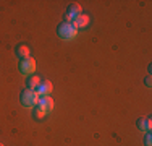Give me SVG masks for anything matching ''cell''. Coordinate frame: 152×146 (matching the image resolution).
Returning <instances> with one entry per match:
<instances>
[{
    "instance_id": "1",
    "label": "cell",
    "mask_w": 152,
    "mask_h": 146,
    "mask_svg": "<svg viewBox=\"0 0 152 146\" xmlns=\"http://www.w3.org/2000/svg\"><path fill=\"white\" fill-rule=\"evenodd\" d=\"M57 34H58V38L61 39V41H71V39L76 38L78 29H76L71 23L63 21V23H60L58 28H57Z\"/></svg>"
},
{
    "instance_id": "2",
    "label": "cell",
    "mask_w": 152,
    "mask_h": 146,
    "mask_svg": "<svg viewBox=\"0 0 152 146\" xmlns=\"http://www.w3.org/2000/svg\"><path fill=\"white\" fill-rule=\"evenodd\" d=\"M20 101L24 107H36V105H37V101H39V96H37L36 91L24 89L20 96Z\"/></svg>"
},
{
    "instance_id": "3",
    "label": "cell",
    "mask_w": 152,
    "mask_h": 146,
    "mask_svg": "<svg viewBox=\"0 0 152 146\" xmlns=\"http://www.w3.org/2000/svg\"><path fill=\"white\" fill-rule=\"evenodd\" d=\"M18 68H20V73L24 76H31L36 70V62L32 57H28V58H21L20 63H18Z\"/></svg>"
},
{
    "instance_id": "4",
    "label": "cell",
    "mask_w": 152,
    "mask_h": 146,
    "mask_svg": "<svg viewBox=\"0 0 152 146\" xmlns=\"http://www.w3.org/2000/svg\"><path fill=\"white\" fill-rule=\"evenodd\" d=\"M79 15H83L81 5H78V3H71V5L68 7L66 13H65V21H66V23H73V20H76Z\"/></svg>"
},
{
    "instance_id": "5",
    "label": "cell",
    "mask_w": 152,
    "mask_h": 146,
    "mask_svg": "<svg viewBox=\"0 0 152 146\" xmlns=\"http://www.w3.org/2000/svg\"><path fill=\"white\" fill-rule=\"evenodd\" d=\"M53 99L50 96H44V97H39V101H37V107H41L42 111H44V114H50V112L53 111Z\"/></svg>"
},
{
    "instance_id": "6",
    "label": "cell",
    "mask_w": 152,
    "mask_h": 146,
    "mask_svg": "<svg viewBox=\"0 0 152 146\" xmlns=\"http://www.w3.org/2000/svg\"><path fill=\"white\" fill-rule=\"evenodd\" d=\"M52 89H53V86L50 81H41V85L36 89V93H37L39 97H44V96H50V94H52Z\"/></svg>"
},
{
    "instance_id": "7",
    "label": "cell",
    "mask_w": 152,
    "mask_h": 146,
    "mask_svg": "<svg viewBox=\"0 0 152 146\" xmlns=\"http://www.w3.org/2000/svg\"><path fill=\"white\" fill-rule=\"evenodd\" d=\"M88 23H89V16L88 15H79L78 18H76V20H73V26L76 28V29H81V28H84V26H88Z\"/></svg>"
},
{
    "instance_id": "8",
    "label": "cell",
    "mask_w": 152,
    "mask_h": 146,
    "mask_svg": "<svg viewBox=\"0 0 152 146\" xmlns=\"http://www.w3.org/2000/svg\"><path fill=\"white\" fill-rule=\"evenodd\" d=\"M137 128L142 131V133H151V128H152L151 119H139L137 120Z\"/></svg>"
},
{
    "instance_id": "9",
    "label": "cell",
    "mask_w": 152,
    "mask_h": 146,
    "mask_svg": "<svg viewBox=\"0 0 152 146\" xmlns=\"http://www.w3.org/2000/svg\"><path fill=\"white\" fill-rule=\"evenodd\" d=\"M15 54H16L18 57H20V60H21V58H28V57H29L31 50H29V47H28V46H24V44H20V46H16Z\"/></svg>"
},
{
    "instance_id": "10",
    "label": "cell",
    "mask_w": 152,
    "mask_h": 146,
    "mask_svg": "<svg viewBox=\"0 0 152 146\" xmlns=\"http://www.w3.org/2000/svg\"><path fill=\"white\" fill-rule=\"evenodd\" d=\"M28 89H31V91H36L37 89V86L41 85V78H39L37 75H31L29 78H28Z\"/></svg>"
},
{
    "instance_id": "11",
    "label": "cell",
    "mask_w": 152,
    "mask_h": 146,
    "mask_svg": "<svg viewBox=\"0 0 152 146\" xmlns=\"http://www.w3.org/2000/svg\"><path fill=\"white\" fill-rule=\"evenodd\" d=\"M32 115H34V119H37V120H41L42 117H45L44 111H42L41 107H37V105H36V107H34V111H32Z\"/></svg>"
},
{
    "instance_id": "12",
    "label": "cell",
    "mask_w": 152,
    "mask_h": 146,
    "mask_svg": "<svg viewBox=\"0 0 152 146\" xmlns=\"http://www.w3.org/2000/svg\"><path fill=\"white\" fill-rule=\"evenodd\" d=\"M144 146H152V135L151 133L144 135Z\"/></svg>"
},
{
    "instance_id": "13",
    "label": "cell",
    "mask_w": 152,
    "mask_h": 146,
    "mask_svg": "<svg viewBox=\"0 0 152 146\" xmlns=\"http://www.w3.org/2000/svg\"><path fill=\"white\" fill-rule=\"evenodd\" d=\"M144 85H146L147 88H151V86H152V78H151V75L144 78Z\"/></svg>"
},
{
    "instance_id": "14",
    "label": "cell",
    "mask_w": 152,
    "mask_h": 146,
    "mask_svg": "<svg viewBox=\"0 0 152 146\" xmlns=\"http://www.w3.org/2000/svg\"><path fill=\"white\" fill-rule=\"evenodd\" d=\"M0 146H3V145H2V143H0Z\"/></svg>"
}]
</instances>
